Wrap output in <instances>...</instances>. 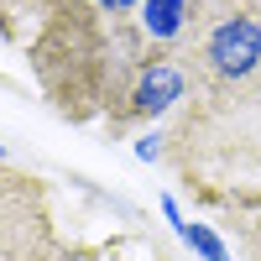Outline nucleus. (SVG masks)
I'll use <instances>...</instances> for the list:
<instances>
[{
  "label": "nucleus",
  "instance_id": "nucleus-1",
  "mask_svg": "<svg viewBox=\"0 0 261 261\" xmlns=\"http://www.w3.org/2000/svg\"><path fill=\"white\" fill-rule=\"evenodd\" d=\"M261 68V21L246 11H214L199 37V73L220 89H235Z\"/></svg>",
  "mask_w": 261,
  "mask_h": 261
},
{
  "label": "nucleus",
  "instance_id": "nucleus-2",
  "mask_svg": "<svg viewBox=\"0 0 261 261\" xmlns=\"http://www.w3.org/2000/svg\"><path fill=\"white\" fill-rule=\"evenodd\" d=\"M178 94H183V68H178V63H151V68L136 79L125 110H130V115H162Z\"/></svg>",
  "mask_w": 261,
  "mask_h": 261
},
{
  "label": "nucleus",
  "instance_id": "nucleus-3",
  "mask_svg": "<svg viewBox=\"0 0 261 261\" xmlns=\"http://www.w3.org/2000/svg\"><path fill=\"white\" fill-rule=\"evenodd\" d=\"M141 27H146L151 42H178L193 27V6H188V0H146Z\"/></svg>",
  "mask_w": 261,
  "mask_h": 261
},
{
  "label": "nucleus",
  "instance_id": "nucleus-4",
  "mask_svg": "<svg viewBox=\"0 0 261 261\" xmlns=\"http://www.w3.org/2000/svg\"><path fill=\"white\" fill-rule=\"evenodd\" d=\"M183 241H188L193 251H199L204 261H225V246H220V241H214V235H209L204 225H183Z\"/></svg>",
  "mask_w": 261,
  "mask_h": 261
},
{
  "label": "nucleus",
  "instance_id": "nucleus-5",
  "mask_svg": "<svg viewBox=\"0 0 261 261\" xmlns=\"http://www.w3.org/2000/svg\"><path fill=\"white\" fill-rule=\"evenodd\" d=\"M99 6H105V11L115 16V11H130V6H141V0H99Z\"/></svg>",
  "mask_w": 261,
  "mask_h": 261
}]
</instances>
